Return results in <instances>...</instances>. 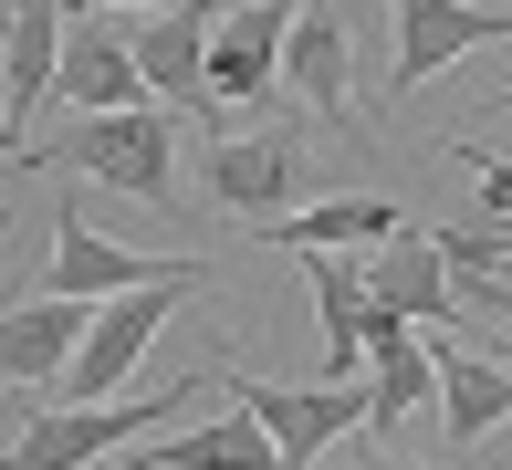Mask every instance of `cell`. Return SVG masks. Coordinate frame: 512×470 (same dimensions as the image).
<instances>
[{"mask_svg":"<svg viewBox=\"0 0 512 470\" xmlns=\"http://www.w3.org/2000/svg\"><path fill=\"white\" fill-rule=\"evenodd\" d=\"M0 157H11V168H21V136H11V105H0Z\"/></svg>","mask_w":512,"mask_h":470,"instance_id":"7402d4cb","label":"cell"},{"mask_svg":"<svg viewBox=\"0 0 512 470\" xmlns=\"http://www.w3.org/2000/svg\"><path fill=\"white\" fill-rule=\"evenodd\" d=\"M293 178H304V136H220V147H209V199H220L230 220H251V230L283 220Z\"/></svg>","mask_w":512,"mask_h":470,"instance_id":"8fae6325","label":"cell"},{"mask_svg":"<svg viewBox=\"0 0 512 470\" xmlns=\"http://www.w3.org/2000/svg\"><path fill=\"white\" fill-rule=\"evenodd\" d=\"M220 397L272 429L283 470H324V450H335L345 429H366V387H230L220 376Z\"/></svg>","mask_w":512,"mask_h":470,"instance_id":"8992f818","label":"cell"},{"mask_svg":"<svg viewBox=\"0 0 512 470\" xmlns=\"http://www.w3.org/2000/svg\"><path fill=\"white\" fill-rule=\"evenodd\" d=\"M105 470H115V460H105Z\"/></svg>","mask_w":512,"mask_h":470,"instance_id":"484cf974","label":"cell"},{"mask_svg":"<svg viewBox=\"0 0 512 470\" xmlns=\"http://www.w3.org/2000/svg\"><path fill=\"white\" fill-rule=\"evenodd\" d=\"M63 42H74V0H32L0 42V74H11V136H32V105L53 94L63 74Z\"/></svg>","mask_w":512,"mask_h":470,"instance_id":"e0dca14e","label":"cell"},{"mask_svg":"<svg viewBox=\"0 0 512 470\" xmlns=\"http://www.w3.org/2000/svg\"><path fill=\"white\" fill-rule=\"evenodd\" d=\"M115 470H283V450H272V429L251 408H220L199 429H168L157 450H126Z\"/></svg>","mask_w":512,"mask_h":470,"instance_id":"4fadbf2b","label":"cell"},{"mask_svg":"<svg viewBox=\"0 0 512 470\" xmlns=\"http://www.w3.org/2000/svg\"><path fill=\"white\" fill-rule=\"evenodd\" d=\"M398 230H418L398 199H314V209H293V220H272L262 241L272 251H387Z\"/></svg>","mask_w":512,"mask_h":470,"instance_id":"9a60e30c","label":"cell"},{"mask_svg":"<svg viewBox=\"0 0 512 470\" xmlns=\"http://www.w3.org/2000/svg\"><path fill=\"white\" fill-rule=\"evenodd\" d=\"M95 11H178V0H74V21H95Z\"/></svg>","mask_w":512,"mask_h":470,"instance_id":"44dd1931","label":"cell"},{"mask_svg":"<svg viewBox=\"0 0 512 470\" xmlns=\"http://www.w3.org/2000/svg\"><path fill=\"white\" fill-rule=\"evenodd\" d=\"M398 11V94H429V74H450L481 42H512V11H471V0H387Z\"/></svg>","mask_w":512,"mask_h":470,"instance_id":"9c48e42d","label":"cell"},{"mask_svg":"<svg viewBox=\"0 0 512 470\" xmlns=\"http://www.w3.org/2000/svg\"><path fill=\"white\" fill-rule=\"evenodd\" d=\"M53 94H74L84 115H126V105H157L147 74H136V42H105L95 21H74V42H63V74Z\"/></svg>","mask_w":512,"mask_h":470,"instance_id":"ac0fdd59","label":"cell"},{"mask_svg":"<svg viewBox=\"0 0 512 470\" xmlns=\"http://www.w3.org/2000/svg\"><path fill=\"white\" fill-rule=\"evenodd\" d=\"M84 335H95V303H63V293L11 303V314H0V397L63 387V366L84 356Z\"/></svg>","mask_w":512,"mask_h":470,"instance_id":"ba28073f","label":"cell"},{"mask_svg":"<svg viewBox=\"0 0 512 470\" xmlns=\"http://www.w3.org/2000/svg\"><path fill=\"white\" fill-rule=\"evenodd\" d=\"M429 241L450 262L460 314H512V220H439Z\"/></svg>","mask_w":512,"mask_h":470,"instance_id":"2e32d148","label":"cell"},{"mask_svg":"<svg viewBox=\"0 0 512 470\" xmlns=\"http://www.w3.org/2000/svg\"><path fill=\"white\" fill-rule=\"evenodd\" d=\"M450 157L481 178V220H512V157H492L481 136H450Z\"/></svg>","mask_w":512,"mask_h":470,"instance_id":"d6986e66","label":"cell"},{"mask_svg":"<svg viewBox=\"0 0 512 470\" xmlns=\"http://www.w3.org/2000/svg\"><path fill=\"white\" fill-rule=\"evenodd\" d=\"M283 94H304V115H324V126H356V32H345L335 0H304L293 53H283Z\"/></svg>","mask_w":512,"mask_h":470,"instance_id":"30bf717a","label":"cell"},{"mask_svg":"<svg viewBox=\"0 0 512 470\" xmlns=\"http://www.w3.org/2000/svg\"><path fill=\"white\" fill-rule=\"evenodd\" d=\"M209 42H220V11H209V0L147 11V32H136V74H147L157 105H178V115L209 136V147H220V136H230V115H220V94H209Z\"/></svg>","mask_w":512,"mask_h":470,"instance_id":"277c9868","label":"cell"},{"mask_svg":"<svg viewBox=\"0 0 512 470\" xmlns=\"http://www.w3.org/2000/svg\"><path fill=\"white\" fill-rule=\"evenodd\" d=\"M492 105H502V115H512V84H502V94H492Z\"/></svg>","mask_w":512,"mask_h":470,"instance_id":"603a6c76","label":"cell"},{"mask_svg":"<svg viewBox=\"0 0 512 470\" xmlns=\"http://www.w3.org/2000/svg\"><path fill=\"white\" fill-rule=\"evenodd\" d=\"M168 272H178V262H136L126 241H105L74 199L53 209V262H42V293H63V303H115V293H147V282H168Z\"/></svg>","mask_w":512,"mask_h":470,"instance_id":"52a82bcc","label":"cell"},{"mask_svg":"<svg viewBox=\"0 0 512 470\" xmlns=\"http://www.w3.org/2000/svg\"><path fill=\"white\" fill-rule=\"evenodd\" d=\"M293 21H304V0H241V11H220V42H209V94H220V115L283 94Z\"/></svg>","mask_w":512,"mask_h":470,"instance_id":"5b68a950","label":"cell"},{"mask_svg":"<svg viewBox=\"0 0 512 470\" xmlns=\"http://www.w3.org/2000/svg\"><path fill=\"white\" fill-rule=\"evenodd\" d=\"M366 303H377V314H398V324H450V314H460L450 262H439L429 230H398L387 251H366Z\"/></svg>","mask_w":512,"mask_h":470,"instance_id":"7c38bea8","label":"cell"},{"mask_svg":"<svg viewBox=\"0 0 512 470\" xmlns=\"http://www.w3.org/2000/svg\"><path fill=\"white\" fill-rule=\"evenodd\" d=\"M189 293H209V262H178L168 282H147V293L95 303V335H84V356L63 366V408H105V397H136V387H126L136 356L157 345V324H168Z\"/></svg>","mask_w":512,"mask_h":470,"instance_id":"3957f363","label":"cell"},{"mask_svg":"<svg viewBox=\"0 0 512 470\" xmlns=\"http://www.w3.org/2000/svg\"><path fill=\"white\" fill-rule=\"evenodd\" d=\"M0 220H11V209H0ZM0 314H11V303H0Z\"/></svg>","mask_w":512,"mask_h":470,"instance_id":"d4e9b609","label":"cell"},{"mask_svg":"<svg viewBox=\"0 0 512 470\" xmlns=\"http://www.w3.org/2000/svg\"><path fill=\"white\" fill-rule=\"evenodd\" d=\"M356 470H429V460H398V450H366ZM439 470H471V460H439Z\"/></svg>","mask_w":512,"mask_h":470,"instance_id":"ffe728a7","label":"cell"},{"mask_svg":"<svg viewBox=\"0 0 512 470\" xmlns=\"http://www.w3.org/2000/svg\"><path fill=\"white\" fill-rule=\"evenodd\" d=\"M0 42H11V11H0Z\"/></svg>","mask_w":512,"mask_h":470,"instance_id":"cb8c5ba5","label":"cell"},{"mask_svg":"<svg viewBox=\"0 0 512 470\" xmlns=\"http://www.w3.org/2000/svg\"><path fill=\"white\" fill-rule=\"evenodd\" d=\"M439 356V418H450V460H471L481 439L512 418V366L481 345H429Z\"/></svg>","mask_w":512,"mask_h":470,"instance_id":"5bb4252c","label":"cell"},{"mask_svg":"<svg viewBox=\"0 0 512 470\" xmlns=\"http://www.w3.org/2000/svg\"><path fill=\"white\" fill-rule=\"evenodd\" d=\"M21 168H63V178H95L115 199H147L168 209L178 199V126L168 105H126V115H84L63 147H21Z\"/></svg>","mask_w":512,"mask_h":470,"instance_id":"6da1fadb","label":"cell"},{"mask_svg":"<svg viewBox=\"0 0 512 470\" xmlns=\"http://www.w3.org/2000/svg\"><path fill=\"white\" fill-rule=\"evenodd\" d=\"M199 387H209V366L199 376H168V387H136V397H105V408H42L32 429L11 439L0 470H105L115 450H136L147 429H168L178 397H199Z\"/></svg>","mask_w":512,"mask_h":470,"instance_id":"7a4b0ae2","label":"cell"}]
</instances>
